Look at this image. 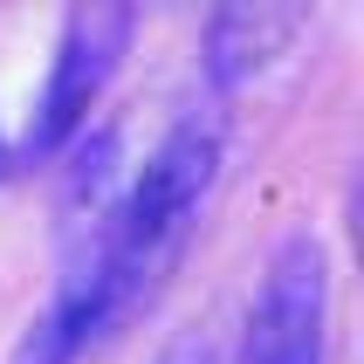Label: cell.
I'll list each match as a JSON object with an SVG mask.
<instances>
[{
    "mask_svg": "<svg viewBox=\"0 0 364 364\" xmlns=\"http://www.w3.org/2000/svg\"><path fill=\"white\" fill-rule=\"evenodd\" d=\"M213 172H220V131L200 124V117H186L151 144V159L138 165V179L124 186L117 213L90 241L117 323L165 282V268L186 255V234H193L206 193H213Z\"/></svg>",
    "mask_w": 364,
    "mask_h": 364,
    "instance_id": "1",
    "label": "cell"
},
{
    "mask_svg": "<svg viewBox=\"0 0 364 364\" xmlns=\"http://www.w3.org/2000/svg\"><path fill=\"white\" fill-rule=\"evenodd\" d=\"M124 48H131V7H110V0H90L62 21L55 35V62H48V82H41V103L28 117V138L21 151L28 159H55L90 131L103 90L117 76Z\"/></svg>",
    "mask_w": 364,
    "mask_h": 364,
    "instance_id": "2",
    "label": "cell"
},
{
    "mask_svg": "<svg viewBox=\"0 0 364 364\" xmlns=\"http://www.w3.org/2000/svg\"><path fill=\"white\" fill-rule=\"evenodd\" d=\"M330 350V262L316 234H282L247 309L241 364H323Z\"/></svg>",
    "mask_w": 364,
    "mask_h": 364,
    "instance_id": "3",
    "label": "cell"
},
{
    "mask_svg": "<svg viewBox=\"0 0 364 364\" xmlns=\"http://www.w3.org/2000/svg\"><path fill=\"white\" fill-rule=\"evenodd\" d=\"M110 330H117V309H110V296H103L97 255H82V262L55 282L48 309L21 330V344H14V358H7V364H82V358H90V344L110 337Z\"/></svg>",
    "mask_w": 364,
    "mask_h": 364,
    "instance_id": "4",
    "label": "cell"
},
{
    "mask_svg": "<svg viewBox=\"0 0 364 364\" xmlns=\"http://www.w3.org/2000/svg\"><path fill=\"white\" fill-rule=\"evenodd\" d=\"M303 35V7H220L206 21V76L220 97L247 90L275 55H289V41Z\"/></svg>",
    "mask_w": 364,
    "mask_h": 364,
    "instance_id": "5",
    "label": "cell"
},
{
    "mask_svg": "<svg viewBox=\"0 0 364 364\" xmlns=\"http://www.w3.org/2000/svg\"><path fill=\"white\" fill-rule=\"evenodd\" d=\"M159 364H213V344L206 337H179L172 350H159Z\"/></svg>",
    "mask_w": 364,
    "mask_h": 364,
    "instance_id": "6",
    "label": "cell"
},
{
    "mask_svg": "<svg viewBox=\"0 0 364 364\" xmlns=\"http://www.w3.org/2000/svg\"><path fill=\"white\" fill-rule=\"evenodd\" d=\"M7 165H14V151H7V138H0V172H7Z\"/></svg>",
    "mask_w": 364,
    "mask_h": 364,
    "instance_id": "7",
    "label": "cell"
}]
</instances>
